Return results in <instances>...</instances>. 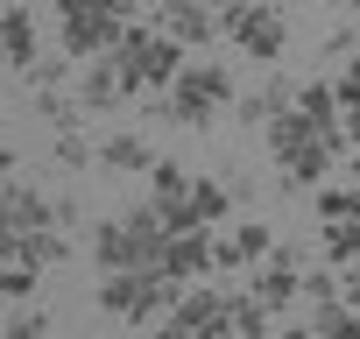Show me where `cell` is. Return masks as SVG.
<instances>
[{
    "mask_svg": "<svg viewBox=\"0 0 360 339\" xmlns=\"http://www.w3.org/2000/svg\"><path fill=\"white\" fill-rule=\"evenodd\" d=\"M325 57H353V29H332L325 36Z\"/></svg>",
    "mask_w": 360,
    "mask_h": 339,
    "instance_id": "27",
    "label": "cell"
},
{
    "mask_svg": "<svg viewBox=\"0 0 360 339\" xmlns=\"http://www.w3.org/2000/svg\"><path fill=\"white\" fill-rule=\"evenodd\" d=\"M155 22L184 43L191 57H205L219 36H226V22H219V8H205V0H155Z\"/></svg>",
    "mask_w": 360,
    "mask_h": 339,
    "instance_id": "9",
    "label": "cell"
},
{
    "mask_svg": "<svg viewBox=\"0 0 360 339\" xmlns=\"http://www.w3.org/2000/svg\"><path fill=\"white\" fill-rule=\"evenodd\" d=\"M0 43H8V71L29 78V64H36L43 50H36V22H29L22 0H8V8H0Z\"/></svg>",
    "mask_w": 360,
    "mask_h": 339,
    "instance_id": "16",
    "label": "cell"
},
{
    "mask_svg": "<svg viewBox=\"0 0 360 339\" xmlns=\"http://www.w3.org/2000/svg\"><path fill=\"white\" fill-rule=\"evenodd\" d=\"M8 339H50V318L43 311H15L8 318Z\"/></svg>",
    "mask_w": 360,
    "mask_h": 339,
    "instance_id": "25",
    "label": "cell"
},
{
    "mask_svg": "<svg viewBox=\"0 0 360 339\" xmlns=\"http://www.w3.org/2000/svg\"><path fill=\"white\" fill-rule=\"evenodd\" d=\"M219 22H226V43H233L240 57H255V64H276V57L290 50V22H283L276 0H226Z\"/></svg>",
    "mask_w": 360,
    "mask_h": 339,
    "instance_id": "6",
    "label": "cell"
},
{
    "mask_svg": "<svg viewBox=\"0 0 360 339\" xmlns=\"http://www.w3.org/2000/svg\"><path fill=\"white\" fill-rule=\"evenodd\" d=\"M184 191H191V162L155 155V170H148V198H184Z\"/></svg>",
    "mask_w": 360,
    "mask_h": 339,
    "instance_id": "21",
    "label": "cell"
},
{
    "mask_svg": "<svg viewBox=\"0 0 360 339\" xmlns=\"http://www.w3.org/2000/svg\"><path fill=\"white\" fill-rule=\"evenodd\" d=\"M233 332H240V339H269V332H276V311H269L255 290H233Z\"/></svg>",
    "mask_w": 360,
    "mask_h": 339,
    "instance_id": "20",
    "label": "cell"
},
{
    "mask_svg": "<svg viewBox=\"0 0 360 339\" xmlns=\"http://www.w3.org/2000/svg\"><path fill=\"white\" fill-rule=\"evenodd\" d=\"M325 297H339V262H325V269H304V304H325Z\"/></svg>",
    "mask_w": 360,
    "mask_h": 339,
    "instance_id": "24",
    "label": "cell"
},
{
    "mask_svg": "<svg viewBox=\"0 0 360 339\" xmlns=\"http://www.w3.org/2000/svg\"><path fill=\"white\" fill-rule=\"evenodd\" d=\"M205 8H226V0H205Z\"/></svg>",
    "mask_w": 360,
    "mask_h": 339,
    "instance_id": "30",
    "label": "cell"
},
{
    "mask_svg": "<svg viewBox=\"0 0 360 339\" xmlns=\"http://www.w3.org/2000/svg\"><path fill=\"white\" fill-rule=\"evenodd\" d=\"M85 248H92V262H99V269H162L169 219H162V205H155V198H141V205H127V212L99 219Z\"/></svg>",
    "mask_w": 360,
    "mask_h": 339,
    "instance_id": "2",
    "label": "cell"
},
{
    "mask_svg": "<svg viewBox=\"0 0 360 339\" xmlns=\"http://www.w3.org/2000/svg\"><path fill=\"white\" fill-rule=\"evenodd\" d=\"M99 170H106V177H141V170H155V148H148V134H141V127H120V134H106V141H99Z\"/></svg>",
    "mask_w": 360,
    "mask_h": 339,
    "instance_id": "14",
    "label": "cell"
},
{
    "mask_svg": "<svg viewBox=\"0 0 360 339\" xmlns=\"http://www.w3.org/2000/svg\"><path fill=\"white\" fill-rule=\"evenodd\" d=\"M339 297L360 304V262H339Z\"/></svg>",
    "mask_w": 360,
    "mask_h": 339,
    "instance_id": "26",
    "label": "cell"
},
{
    "mask_svg": "<svg viewBox=\"0 0 360 339\" xmlns=\"http://www.w3.org/2000/svg\"><path fill=\"white\" fill-rule=\"evenodd\" d=\"M318 248H325V262H360V212L353 219H318Z\"/></svg>",
    "mask_w": 360,
    "mask_h": 339,
    "instance_id": "18",
    "label": "cell"
},
{
    "mask_svg": "<svg viewBox=\"0 0 360 339\" xmlns=\"http://www.w3.org/2000/svg\"><path fill=\"white\" fill-rule=\"evenodd\" d=\"M78 99H85V113H113V106H127V99H134V85H127V71H120V57H113V50L78 64Z\"/></svg>",
    "mask_w": 360,
    "mask_h": 339,
    "instance_id": "11",
    "label": "cell"
},
{
    "mask_svg": "<svg viewBox=\"0 0 360 339\" xmlns=\"http://www.w3.org/2000/svg\"><path fill=\"white\" fill-rule=\"evenodd\" d=\"M162 269H169L176 283H205V276H219V241H212V226H184V234H169Z\"/></svg>",
    "mask_w": 360,
    "mask_h": 339,
    "instance_id": "10",
    "label": "cell"
},
{
    "mask_svg": "<svg viewBox=\"0 0 360 339\" xmlns=\"http://www.w3.org/2000/svg\"><path fill=\"white\" fill-rule=\"evenodd\" d=\"M113 57H120V71H127L134 99H141V92H169V78L184 71V57H191V50L176 43L162 22H134V29L120 36V50H113Z\"/></svg>",
    "mask_w": 360,
    "mask_h": 339,
    "instance_id": "5",
    "label": "cell"
},
{
    "mask_svg": "<svg viewBox=\"0 0 360 339\" xmlns=\"http://www.w3.org/2000/svg\"><path fill=\"white\" fill-rule=\"evenodd\" d=\"M50 155H57L64 170H92V162H99V141H85V134H78V120H64V127L50 134Z\"/></svg>",
    "mask_w": 360,
    "mask_h": 339,
    "instance_id": "19",
    "label": "cell"
},
{
    "mask_svg": "<svg viewBox=\"0 0 360 339\" xmlns=\"http://www.w3.org/2000/svg\"><path fill=\"white\" fill-rule=\"evenodd\" d=\"M162 99H169V127H198V134H205L240 92H233V71H226L219 57H205V64H184V71H176Z\"/></svg>",
    "mask_w": 360,
    "mask_h": 339,
    "instance_id": "4",
    "label": "cell"
},
{
    "mask_svg": "<svg viewBox=\"0 0 360 339\" xmlns=\"http://www.w3.org/2000/svg\"><path fill=\"white\" fill-rule=\"evenodd\" d=\"M290 106H297V85H290V78H262L255 92H240V99H233V120H240L248 134H255V127L269 134V127H276Z\"/></svg>",
    "mask_w": 360,
    "mask_h": 339,
    "instance_id": "12",
    "label": "cell"
},
{
    "mask_svg": "<svg viewBox=\"0 0 360 339\" xmlns=\"http://www.w3.org/2000/svg\"><path fill=\"white\" fill-rule=\"evenodd\" d=\"M71 71H78L71 50H64V57H36V64H29V92H43V85H71Z\"/></svg>",
    "mask_w": 360,
    "mask_h": 339,
    "instance_id": "23",
    "label": "cell"
},
{
    "mask_svg": "<svg viewBox=\"0 0 360 339\" xmlns=\"http://www.w3.org/2000/svg\"><path fill=\"white\" fill-rule=\"evenodd\" d=\"M269 255H276V234H269L262 219H240V226L219 241V276H226V269H255V262H269Z\"/></svg>",
    "mask_w": 360,
    "mask_h": 339,
    "instance_id": "15",
    "label": "cell"
},
{
    "mask_svg": "<svg viewBox=\"0 0 360 339\" xmlns=\"http://www.w3.org/2000/svg\"><path fill=\"white\" fill-rule=\"evenodd\" d=\"M339 170H346V177L360 184V148H346V162H339Z\"/></svg>",
    "mask_w": 360,
    "mask_h": 339,
    "instance_id": "28",
    "label": "cell"
},
{
    "mask_svg": "<svg viewBox=\"0 0 360 339\" xmlns=\"http://www.w3.org/2000/svg\"><path fill=\"white\" fill-rule=\"evenodd\" d=\"M162 339H226L233 332V290L226 283H191L169 304V318L155 325Z\"/></svg>",
    "mask_w": 360,
    "mask_h": 339,
    "instance_id": "7",
    "label": "cell"
},
{
    "mask_svg": "<svg viewBox=\"0 0 360 339\" xmlns=\"http://www.w3.org/2000/svg\"><path fill=\"white\" fill-rule=\"evenodd\" d=\"M311 205H318V219H353V212H360V184H353V177H346V184H318Z\"/></svg>",
    "mask_w": 360,
    "mask_h": 339,
    "instance_id": "22",
    "label": "cell"
},
{
    "mask_svg": "<svg viewBox=\"0 0 360 339\" xmlns=\"http://www.w3.org/2000/svg\"><path fill=\"white\" fill-rule=\"evenodd\" d=\"M346 127L339 120H311L304 106H290L276 127H269V155H276V170H283V191L290 198H304V191H318L332 170L346 162Z\"/></svg>",
    "mask_w": 360,
    "mask_h": 339,
    "instance_id": "1",
    "label": "cell"
},
{
    "mask_svg": "<svg viewBox=\"0 0 360 339\" xmlns=\"http://www.w3.org/2000/svg\"><path fill=\"white\" fill-rule=\"evenodd\" d=\"M332 8H346V15H353V22H360V0H332Z\"/></svg>",
    "mask_w": 360,
    "mask_h": 339,
    "instance_id": "29",
    "label": "cell"
},
{
    "mask_svg": "<svg viewBox=\"0 0 360 339\" xmlns=\"http://www.w3.org/2000/svg\"><path fill=\"white\" fill-rule=\"evenodd\" d=\"M304 332H311V339H353V332H360V304H346V297H325V304H311Z\"/></svg>",
    "mask_w": 360,
    "mask_h": 339,
    "instance_id": "17",
    "label": "cell"
},
{
    "mask_svg": "<svg viewBox=\"0 0 360 339\" xmlns=\"http://www.w3.org/2000/svg\"><path fill=\"white\" fill-rule=\"evenodd\" d=\"M191 283H176L169 269H99V311L113 318V325H162L169 318V304L184 297Z\"/></svg>",
    "mask_w": 360,
    "mask_h": 339,
    "instance_id": "3",
    "label": "cell"
},
{
    "mask_svg": "<svg viewBox=\"0 0 360 339\" xmlns=\"http://www.w3.org/2000/svg\"><path fill=\"white\" fill-rule=\"evenodd\" d=\"M8 262H29V269H64V262H71V226L8 234Z\"/></svg>",
    "mask_w": 360,
    "mask_h": 339,
    "instance_id": "13",
    "label": "cell"
},
{
    "mask_svg": "<svg viewBox=\"0 0 360 339\" xmlns=\"http://www.w3.org/2000/svg\"><path fill=\"white\" fill-rule=\"evenodd\" d=\"M248 290H255L276 318H283V311H297V304H304V248L276 241V255H269V262H255V283H248Z\"/></svg>",
    "mask_w": 360,
    "mask_h": 339,
    "instance_id": "8",
    "label": "cell"
}]
</instances>
